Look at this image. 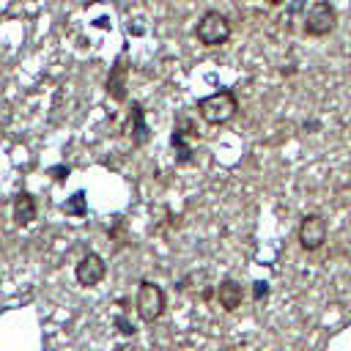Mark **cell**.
Wrapping results in <instances>:
<instances>
[{"mask_svg":"<svg viewBox=\"0 0 351 351\" xmlns=\"http://www.w3.org/2000/svg\"><path fill=\"white\" fill-rule=\"evenodd\" d=\"M236 112H239V99L230 88H219V90H214L197 101V115L211 126L228 123Z\"/></svg>","mask_w":351,"mask_h":351,"instance_id":"6da1fadb","label":"cell"},{"mask_svg":"<svg viewBox=\"0 0 351 351\" xmlns=\"http://www.w3.org/2000/svg\"><path fill=\"white\" fill-rule=\"evenodd\" d=\"M230 33H233L230 19L219 11H206L195 25V36L203 47H222L230 38Z\"/></svg>","mask_w":351,"mask_h":351,"instance_id":"7a4b0ae2","label":"cell"},{"mask_svg":"<svg viewBox=\"0 0 351 351\" xmlns=\"http://www.w3.org/2000/svg\"><path fill=\"white\" fill-rule=\"evenodd\" d=\"M302 27H304V33L313 36V38L329 36V33L337 27V11H335V5L326 3V0H315V3L307 8V14H304Z\"/></svg>","mask_w":351,"mask_h":351,"instance_id":"3957f363","label":"cell"},{"mask_svg":"<svg viewBox=\"0 0 351 351\" xmlns=\"http://www.w3.org/2000/svg\"><path fill=\"white\" fill-rule=\"evenodd\" d=\"M165 304H167L165 291H162L156 282L143 280V282H140V288H137V299H134V310H137L140 321L154 324V321L165 313Z\"/></svg>","mask_w":351,"mask_h":351,"instance_id":"277c9868","label":"cell"},{"mask_svg":"<svg viewBox=\"0 0 351 351\" xmlns=\"http://www.w3.org/2000/svg\"><path fill=\"white\" fill-rule=\"evenodd\" d=\"M299 244L307 252H315L326 244V219L321 214H304L299 222Z\"/></svg>","mask_w":351,"mask_h":351,"instance_id":"5b68a950","label":"cell"},{"mask_svg":"<svg viewBox=\"0 0 351 351\" xmlns=\"http://www.w3.org/2000/svg\"><path fill=\"white\" fill-rule=\"evenodd\" d=\"M104 274H107V263H104V258L96 255V252H85V255L77 261V266H74V277H77V282L85 285V288L99 285V282L104 280Z\"/></svg>","mask_w":351,"mask_h":351,"instance_id":"8992f818","label":"cell"},{"mask_svg":"<svg viewBox=\"0 0 351 351\" xmlns=\"http://www.w3.org/2000/svg\"><path fill=\"white\" fill-rule=\"evenodd\" d=\"M126 77H129V66L123 63V55H121V58L115 60V66L110 69L107 82H104L110 99H115V101H123V99H126Z\"/></svg>","mask_w":351,"mask_h":351,"instance_id":"52a82bcc","label":"cell"},{"mask_svg":"<svg viewBox=\"0 0 351 351\" xmlns=\"http://www.w3.org/2000/svg\"><path fill=\"white\" fill-rule=\"evenodd\" d=\"M241 299H244V291H241V285L236 282V280H222L219 285H217V302H219V307L225 310V313H233V310H239L241 307Z\"/></svg>","mask_w":351,"mask_h":351,"instance_id":"ba28073f","label":"cell"},{"mask_svg":"<svg viewBox=\"0 0 351 351\" xmlns=\"http://www.w3.org/2000/svg\"><path fill=\"white\" fill-rule=\"evenodd\" d=\"M14 222L19 225V228H25V225H30L33 219H36V214H38V208H36V197L30 195V192H19L16 197H14Z\"/></svg>","mask_w":351,"mask_h":351,"instance_id":"9c48e42d","label":"cell"},{"mask_svg":"<svg viewBox=\"0 0 351 351\" xmlns=\"http://www.w3.org/2000/svg\"><path fill=\"white\" fill-rule=\"evenodd\" d=\"M129 134H132V145H145L148 143V123H145V112H143V104H132V118H129Z\"/></svg>","mask_w":351,"mask_h":351,"instance_id":"30bf717a","label":"cell"},{"mask_svg":"<svg viewBox=\"0 0 351 351\" xmlns=\"http://www.w3.org/2000/svg\"><path fill=\"white\" fill-rule=\"evenodd\" d=\"M63 211L69 217H85L88 214V197H85V192H74L71 197H66Z\"/></svg>","mask_w":351,"mask_h":351,"instance_id":"8fae6325","label":"cell"},{"mask_svg":"<svg viewBox=\"0 0 351 351\" xmlns=\"http://www.w3.org/2000/svg\"><path fill=\"white\" fill-rule=\"evenodd\" d=\"M269 293V285L266 282H255V299H261V296H266Z\"/></svg>","mask_w":351,"mask_h":351,"instance_id":"7c38bea8","label":"cell"},{"mask_svg":"<svg viewBox=\"0 0 351 351\" xmlns=\"http://www.w3.org/2000/svg\"><path fill=\"white\" fill-rule=\"evenodd\" d=\"M280 3H282V0H269V5H280Z\"/></svg>","mask_w":351,"mask_h":351,"instance_id":"4fadbf2b","label":"cell"},{"mask_svg":"<svg viewBox=\"0 0 351 351\" xmlns=\"http://www.w3.org/2000/svg\"><path fill=\"white\" fill-rule=\"evenodd\" d=\"M90 3H99V0H85V5H90Z\"/></svg>","mask_w":351,"mask_h":351,"instance_id":"5bb4252c","label":"cell"}]
</instances>
